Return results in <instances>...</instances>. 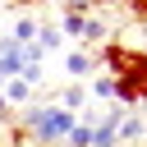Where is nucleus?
<instances>
[{"mask_svg": "<svg viewBox=\"0 0 147 147\" xmlns=\"http://www.w3.org/2000/svg\"><path fill=\"white\" fill-rule=\"evenodd\" d=\"M18 5H41V0H18Z\"/></svg>", "mask_w": 147, "mask_h": 147, "instance_id": "obj_14", "label": "nucleus"}, {"mask_svg": "<svg viewBox=\"0 0 147 147\" xmlns=\"http://www.w3.org/2000/svg\"><path fill=\"white\" fill-rule=\"evenodd\" d=\"M83 41H106V18H101V14H87V23H83Z\"/></svg>", "mask_w": 147, "mask_h": 147, "instance_id": "obj_8", "label": "nucleus"}, {"mask_svg": "<svg viewBox=\"0 0 147 147\" xmlns=\"http://www.w3.org/2000/svg\"><path fill=\"white\" fill-rule=\"evenodd\" d=\"M9 37H14V41H23V46H28V41H37V18H32V14H23V18L14 23V32H9Z\"/></svg>", "mask_w": 147, "mask_h": 147, "instance_id": "obj_7", "label": "nucleus"}, {"mask_svg": "<svg viewBox=\"0 0 147 147\" xmlns=\"http://www.w3.org/2000/svg\"><path fill=\"white\" fill-rule=\"evenodd\" d=\"M87 101H92V96H87V87H83V83H64V92H60V101H55V106H64L69 115H78V110H87Z\"/></svg>", "mask_w": 147, "mask_h": 147, "instance_id": "obj_4", "label": "nucleus"}, {"mask_svg": "<svg viewBox=\"0 0 147 147\" xmlns=\"http://www.w3.org/2000/svg\"><path fill=\"white\" fill-rule=\"evenodd\" d=\"M14 124L28 133V142L32 147H55V142H64L69 138V129L78 124V115H69L64 106H23V115H14Z\"/></svg>", "mask_w": 147, "mask_h": 147, "instance_id": "obj_1", "label": "nucleus"}, {"mask_svg": "<svg viewBox=\"0 0 147 147\" xmlns=\"http://www.w3.org/2000/svg\"><path fill=\"white\" fill-rule=\"evenodd\" d=\"M129 5V18L133 23H147V0H124Z\"/></svg>", "mask_w": 147, "mask_h": 147, "instance_id": "obj_11", "label": "nucleus"}, {"mask_svg": "<svg viewBox=\"0 0 147 147\" xmlns=\"http://www.w3.org/2000/svg\"><path fill=\"white\" fill-rule=\"evenodd\" d=\"M92 69H96V55H87V51H78V46L64 55V74H69V83H83Z\"/></svg>", "mask_w": 147, "mask_h": 147, "instance_id": "obj_2", "label": "nucleus"}, {"mask_svg": "<svg viewBox=\"0 0 147 147\" xmlns=\"http://www.w3.org/2000/svg\"><path fill=\"white\" fill-rule=\"evenodd\" d=\"M92 9H96L92 0H64V14H78V18H87Z\"/></svg>", "mask_w": 147, "mask_h": 147, "instance_id": "obj_10", "label": "nucleus"}, {"mask_svg": "<svg viewBox=\"0 0 147 147\" xmlns=\"http://www.w3.org/2000/svg\"><path fill=\"white\" fill-rule=\"evenodd\" d=\"M129 147H147V138H142V142H129Z\"/></svg>", "mask_w": 147, "mask_h": 147, "instance_id": "obj_13", "label": "nucleus"}, {"mask_svg": "<svg viewBox=\"0 0 147 147\" xmlns=\"http://www.w3.org/2000/svg\"><path fill=\"white\" fill-rule=\"evenodd\" d=\"M60 46H64L60 28H55V23H37V51L46 55V51H60Z\"/></svg>", "mask_w": 147, "mask_h": 147, "instance_id": "obj_5", "label": "nucleus"}, {"mask_svg": "<svg viewBox=\"0 0 147 147\" xmlns=\"http://www.w3.org/2000/svg\"><path fill=\"white\" fill-rule=\"evenodd\" d=\"M115 147H129V142H115Z\"/></svg>", "mask_w": 147, "mask_h": 147, "instance_id": "obj_15", "label": "nucleus"}, {"mask_svg": "<svg viewBox=\"0 0 147 147\" xmlns=\"http://www.w3.org/2000/svg\"><path fill=\"white\" fill-rule=\"evenodd\" d=\"M142 133H147V119H142V110H124L115 142H142Z\"/></svg>", "mask_w": 147, "mask_h": 147, "instance_id": "obj_3", "label": "nucleus"}, {"mask_svg": "<svg viewBox=\"0 0 147 147\" xmlns=\"http://www.w3.org/2000/svg\"><path fill=\"white\" fill-rule=\"evenodd\" d=\"M64 147H92V124H83V119H78V124L69 129V138H64Z\"/></svg>", "mask_w": 147, "mask_h": 147, "instance_id": "obj_9", "label": "nucleus"}, {"mask_svg": "<svg viewBox=\"0 0 147 147\" xmlns=\"http://www.w3.org/2000/svg\"><path fill=\"white\" fill-rule=\"evenodd\" d=\"M92 5H124V0H92Z\"/></svg>", "mask_w": 147, "mask_h": 147, "instance_id": "obj_12", "label": "nucleus"}, {"mask_svg": "<svg viewBox=\"0 0 147 147\" xmlns=\"http://www.w3.org/2000/svg\"><path fill=\"white\" fill-rule=\"evenodd\" d=\"M87 96H96V101H115V78H110V74H96L92 87H87Z\"/></svg>", "mask_w": 147, "mask_h": 147, "instance_id": "obj_6", "label": "nucleus"}]
</instances>
